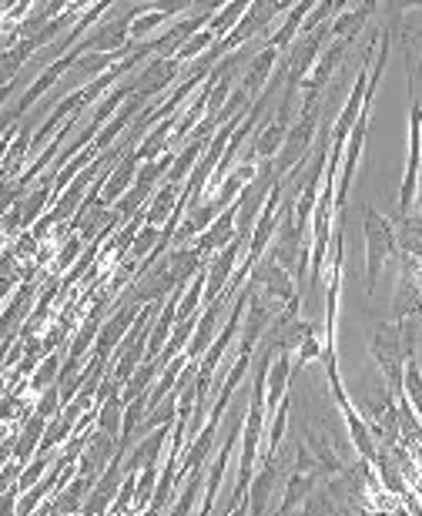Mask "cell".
<instances>
[{"label": "cell", "mask_w": 422, "mask_h": 516, "mask_svg": "<svg viewBox=\"0 0 422 516\" xmlns=\"http://www.w3.org/2000/svg\"><path fill=\"white\" fill-rule=\"evenodd\" d=\"M359 218H362V235H366V292L372 299L382 269H386L392 258H399V235H396V222L369 202L359 205Z\"/></svg>", "instance_id": "3"}, {"label": "cell", "mask_w": 422, "mask_h": 516, "mask_svg": "<svg viewBox=\"0 0 422 516\" xmlns=\"http://www.w3.org/2000/svg\"><path fill=\"white\" fill-rule=\"evenodd\" d=\"M312 0H299V4H292V11L282 17V24L275 27L272 34L262 37V47H275V51H289V47L299 41V34H302V24H305V17L312 14Z\"/></svg>", "instance_id": "15"}, {"label": "cell", "mask_w": 422, "mask_h": 516, "mask_svg": "<svg viewBox=\"0 0 422 516\" xmlns=\"http://www.w3.org/2000/svg\"><path fill=\"white\" fill-rule=\"evenodd\" d=\"M64 352H67V349L54 352V356H47V359L41 362V366H37V372L31 376V393H34V396H41V393H47L51 386H57V379H61V366H64Z\"/></svg>", "instance_id": "24"}, {"label": "cell", "mask_w": 422, "mask_h": 516, "mask_svg": "<svg viewBox=\"0 0 422 516\" xmlns=\"http://www.w3.org/2000/svg\"><path fill=\"white\" fill-rule=\"evenodd\" d=\"M141 165H145V161H141L138 155H124L118 165L111 168V175L101 188V208H114L124 195H128V191L134 188V181H138Z\"/></svg>", "instance_id": "13"}, {"label": "cell", "mask_w": 422, "mask_h": 516, "mask_svg": "<svg viewBox=\"0 0 422 516\" xmlns=\"http://www.w3.org/2000/svg\"><path fill=\"white\" fill-rule=\"evenodd\" d=\"M278 61H282V51H275V47H262L255 57H252V64L242 71V78H238V88H242L248 98H252V104L262 98L265 88L272 84V74L278 68Z\"/></svg>", "instance_id": "12"}, {"label": "cell", "mask_w": 422, "mask_h": 516, "mask_svg": "<svg viewBox=\"0 0 422 516\" xmlns=\"http://www.w3.org/2000/svg\"><path fill=\"white\" fill-rule=\"evenodd\" d=\"M396 222V235H399V255H412L422 262V215L409 212V215H389Z\"/></svg>", "instance_id": "19"}, {"label": "cell", "mask_w": 422, "mask_h": 516, "mask_svg": "<svg viewBox=\"0 0 422 516\" xmlns=\"http://www.w3.org/2000/svg\"><path fill=\"white\" fill-rule=\"evenodd\" d=\"M158 376H161V369L155 366V362H145V366L131 376L128 386H124V403H131V399H138V396H148L151 386L158 382Z\"/></svg>", "instance_id": "25"}, {"label": "cell", "mask_w": 422, "mask_h": 516, "mask_svg": "<svg viewBox=\"0 0 422 516\" xmlns=\"http://www.w3.org/2000/svg\"><path fill=\"white\" fill-rule=\"evenodd\" d=\"M285 305L268 299L262 292H252V299H248V309H245V319H242V336H238V349L242 352H255L258 342L268 332V326L278 319V312H282Z\"/></svg>", "instance_id": "8"}, {"label": "cell", "mask_w": 422, "mask_h": 516, "mask_svg": "<svg viewBox=\"0 0 422 516\" xmlns=\"http://www.w3.org/2000/svg\"><path fill=\"white\" fill-rule=\"evenodd\" d=\"M37 292H41L37 285L21 282L11 295H7V302H4V349L14 346L17 336H21V329L27 326V319L34 315Z\"/></svg>", "instance_id": "9"}, {"label": "cell", "mask_w": 422, "mask_h": 516, "mask_svg": "<svg viewBox=\"0 0 422 516\" xmlns=\"http://www.w3.org/2000/svg\"><path fill=\"white\" fill-rule=\"evenodd\" d=\"M205 483H208V466L205 470H195L185 480V486H178V496H175V503L168 506V513L165 516H191V510H195V503L205 496Z\"/></svg>", "instance_id": "20"}, {"label": "cell", "mask_w": 422, "mask_h": 516, "mask_svg": "<svg viewBox=\"0 0 422 516\" xmlns=\"http://www.w3.org/2000/svg\"><path fill=\"white\" fill-rule=\"evenodd\" d=\"M369 352L379 366L386 389L396 399L406 396V326L392 319H372L369 326Z\"/></svg>", "instance_id": "2"}, {"label": "cell", "mask_w": 422, "mask_h": 516, "mask_svg": "<svg viewBox=\"0 0 422 516\" xmlns=\"http://www.w3.org/2000/svg\"><path fill=\"white\" fill-rule=\"evenodd\" d=\"M181 74H185V68H181L178 57H151L138 74H131V88L134 94H145V98L155 101L158 94H165L168 88L171 91L178 88Z\"/></svg>", "instance_id": "7"}, {"label": "cell", "mask_w": 422, "mask_h": 516, "mask_svg": "<svg viewBox=\"0 0 422 516\" xmlns=\"http://www.w3.org/2000/svg\"><path fill=\"white\" fill-rule=\"evenodd\" d=\"M422 315V262L412 255H399V282L392 292V322L406 326Z\"/></svg>", "instance_id": "5"}, {"label": "cell", "mask_w": 422, "mask_h": 516, "mask_svg": "<svg viewBox=\"0 0 422 516\" xmlns=\"http://www.w3.org/2000/svg\"><path fill=\"white\" fill-rule=\"evenodd\" d=\"M248 14V4L245 0H232V4H222V11L215 14V21L208 24V31L222 41V37H228L235 31L238 24H242V17Z\"/></svg>", "instance_id": "23"}, {"label": "cell", "mask_w": 422, "mask_h": 516, "mask_svg": "<svg viewBox=\"0 0 422 516\" xmlns=\"http://www.w3.org/2000/svg\"><path fill=\"white\" fill-rule=\"evenodd\" d=\"M289 128H292V108L275 104V114L268 118L265 128L255 131V138H252V148H255L258 161H275L278 155H282L285 138H289Z\"/></svg>", "instance_id": "10"}, {"label": "cell", "mask_w": 422, "mask_h": 516, "mask_svg": "<svg viewBox=\"0 0 422 516\" xmlns=\"http://www.w3.org/2000/svg\"><path fill=\"white\" fill-rule=\"evenodd\" d=\"M312 359H322V339L319 336H315V332H312V336L309 339H305L302 342V349L299 352H295V366H292V376L295 379H299L302 376V369L305 366H309V362Z\"/></svg>", "instance_id": "29"}, {"label": "cell", "mask_w": 422, "mask_h": 516, "mask_svg": "<svg viewBox=\"0 0 422 516\" xmlns=\"http://www.w3.org/2000/svg\"><path fill=\"white\" fill-rule=\"evenodd\" d=\"M402 57H406V88H409V151H406V175H402L392 215L416 212L419 175H422V101L416 84V57H412L409 34H402Z\"/></svg>", "instance_id": "1"}, {"label": "cell", "mask_w": 422, "mask_h": 516, "mask_svg": "<svg viewBox=\"0 0 422 516\" xmlns=\"http://www.w3.org/2000/svg\"><path fill=\"white\" fill-rule=\"evenodd\" d=\"M248 282H252L262 295H268V299H275V302H282V305L302 299L299 285H295V275L285 269V265H278L275 255H265L262 262H255L252 275H248Z\"/></svg>", "instance_id": "6"}, {"label": "cell", "mask_w": 422, "mask_h": 516, "mask_svg": "<svg viewBox=\"0 0 422 516\" xmlns=\"http://www.w3.org/2000/svg\"><path fill=\"white\" fill-rule=\"evenodd\" d=\"M335 516H359V510L352 503H342L339 510H335Z\"/></svg>", "instance_id": "31"}, {"label": "cell", "mask_w": 422, "mask_h": 516, "mask_svg": "<svg viewBox=\"0 0 422 516\" xmlns=\"http://www.w3.org/2000/svg\"><path fill=\"white\" fill-rule=\"evenodd\" d=\"M278 486H282V473H278L275 460H258V470H255V480L248 486V516H272L268 513V506H272V496L278 493Z\"/></svg>", "instance_id": "11"}, {"label": "cell", "mask_w": 422, "mask_h": 516, "mask_svg": "<svg viewBox=\"0 0 422 516\" xmlns=\"http://www.w3.org/2000/svg\"><path fill=\"white\" fill-rule=\"evenodd\" d=\"M7 248H11V252H14L17 258H21V262H34V258L41 255V248H44V245L37 242V235L31 232V228H27V232H21V235H17L14 242L7 245Z\"/></svg>", "instance_id": "28"}, {"label": "cell", "mask_w": 422, "mask_h": 516, "mask_svg": "<svg viewBox=\"0 0 422 516\" xmlns=\"http://www.w3.org/2000/svg\"><path fill=\"white\" fill-rule=\"evenodd\" d=\"M359 516H396V513L379 510V506H359Z\"/></svg>", "instance_id": "30"}, {"label": "cell", "mask_w": 422, "mask_h": 516, "mask_svg": "<svg viewBox=\"0 0 422 516\" xmlns=\"http://www.w3.org/2000/svg\"><path fill=\"white\" fill-rule=\"evenodd\" d=\"M161 248V228L158 225H148L145 222V228H141L138 232V238H134V245H131V258L134 262H145V258H151Z\"/></svg>", "instance_id": "27"}, {"label": "cell", "mask_w": 422, "mask_h": 516, "mask_svg": "<svg viewBox=\"0 0 422 516\" xmlns=\"http://www.w3.org/2000/svg\"><path fill=\"white\" fill-rule=\"evenodd\" d=\"M335 510H339V503H335L332 496H329V490H325V486L319 483L312 490L309 500H305L299 510H295V516H335Z\"/></svg>", "instance_id": "26"}, {"label": "cell", "mask_w": 422, "mask_h": 516, "mask_svg": "<svg viewBox=\"0 0 422 516\" xmlns=\"http://www.w3.org/2000/svg\"><path fill=\"white\" fill-rule=\"evenodd\" d=\"M416 212L422 215V175H419V195H416Z\"/></svg>", "instance_id": "32"}, {"label": "cell", "mask_w": 422, "mask_h": 516, "mask_svg": "<svg viewBox=\"0 0 422 516\" xmlns=\"http://www.w3.org/2000/svg\"><path fill=\"white\" fill-rule=\"evenodd\" d=\"M322 118H325L322 104H319V108H309V111L295 114V121H292V128H289V138H285L282 155L275 158V175H278V181L289 178L292 171L299 168L302 161L315 151V138H319Z\"/></svg>", "instance_id": "4"}, {"label": "cell", "mask_w": 422, "mask_h": 516, "mask_svg": "<svg viewBox=\"0 0 422 516\" xmlns=\"http://www.w3.org/2000/svg\"><path fill=\"white\" fill-rule=\"evenodd\" d=\"M84 248H88V242H84V238L78 235V232H71L61 242V248H57V258H54V265H51V272L54 275H64L74 269V265H78V258L84 255Z\"/></svg>", "instance_id": "22"}, {"label": "cell", "mask_w": 422, "mask_h": 516, "mask_svg": "<svg viewBox=\"0 0 422 516\" xmlns=\"http://www.w3.org/2000/svg\"><path fill=\"white\" fill-rule=\"evenodd\" d=\"M178 198H181V185H175V181H161V188L151 195V202L145 208V218H148V225H158V228H165L171 222V215L178 212Z\"/></svg>", "instance_id": "18"}, {"label": "cell", "mask_w": 422, "mask_h": 516, "mask_svg": "<svg viewBox=\"0 0 422 516\" xmlns=\"http://www.w3.org/2000/svg\"><path fill=\"white\" fill-rule=\"evenodd\" d=\"M165 258H168V269H171V275H175V282H178V289H181V292H185L188 285L195 282L198 275L208 269L205 255H201L195 245H181V248H171V252H168Z\"/></svg>", "instance_id": "16"}, {"label": "cell", "mask_w": 422, "mask_h": 516, "mask_svg": "<svg viewBox=\"0 0 422 516\" xmlns=\"http://www.w3.org/2000/svg\"><path fill=\"white\" fill-rule=\"evenodd\" d=\"M376 7L379 4H372V0H366V4H349V7H345V11L332 21V37H335V41H352V44H356L359 34L366 31L369 17L376 14Z\"/></svg>", "instance_id": "17"}, {"label": "cell", "mask_w": 422, "mask_h": 516, "mask_svg": "<svg viewBox=\"0 0 422 516\" xmlns=\"http://www.w3.org/2000/svg\"><path fill=\"white\" fill-rule=\"evenodd\" d=\"M124 409H128L124 396H114V399H108V403L98 406V429L104 436L118 439V443H121V433H124Z\"/></svg>", "instance_id": "21"}, {"label": "cell", "mask_w": 422, "mask_h": 516, "mask_svg": "<svg viewBox=\"0 0 422 516\" xmlns=\"http://www.w3.org/2000/svg\"><path fill=\"white\" fill-rule=\"evenodd\" d=\"M292 366H295V356L282 352V356H275L272 369H268V393H265V413L268 416H272L275 409L292 396V382H295Z\"/></svg>", "instance_id": "14"}]
</instances>
